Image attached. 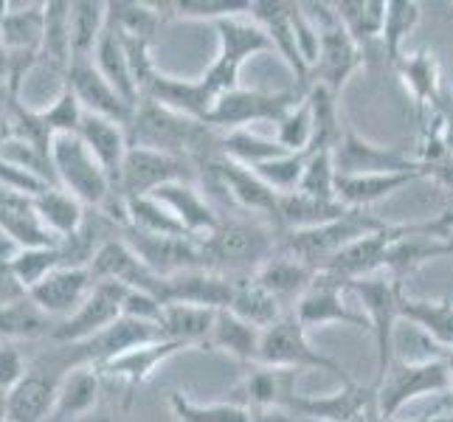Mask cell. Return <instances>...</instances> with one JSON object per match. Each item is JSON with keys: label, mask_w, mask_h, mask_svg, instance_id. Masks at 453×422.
I'll return each instance as SVG.
<instances>
[{"label": "cell", "mask_w": 453, "mask_h": 422, "mask_svg": "<svg viewBox=\"0 0 453 422\" xmlns=\"http://www.w3.org/2000/svg\"><path fill=\"white\" fill-rule=\"evenodd\" d=\"M130 147H144L155 152L175 155V158L192 161L197 172L223 155V133L211 124L197 119L172 113L155 102H138L133 124L127 127Z\"/></svg>", "instance_id": "1"}, {"label": "cell", "mask_w": 453, "mask_h": 422, "mask_svg": "<svg viewBox=\"0 0 453 422\" xmlns=\"http://www.w3.org/2000/svg\"><path fill=\"white\" fill-rule=\"evenodd\" d=\"M282 231L265 223L223 220L211 237L200 240L209 271L226 276H257L279 251Z\"/></svg>", "instance_id": "2"}, {"label": "cell", "mask_w": 453, "mask_h": 422, "mask_svg": "<svg viewBox=\"0 0 453 422\" xmlns=\"http://www.w3.org/2000/svg\"><path fill=\"white\" fill-rule=\"evenodd\" d=\"M51 164H54L57 186L73 195L85 209L107 211L119 200L113 180L107 178L102 164L93 158V152L85 147V141L76 133L54 135Z\"/></svg>", "instance_id": "3"}, {"label": "cell", "mask_w": 453, "mask_h": 422, "mask_svg": "<svg viewBox=\"0 0 453 422\" xmlns=\"http://www.w3.org/2000/svg\"><path fill=\"white\" fill-rule=\"evenodd\" d=\"M388 226L392 223L383 220L378 214H369L366 209H347V214L326 226L282 234L279 248L293 254L296 259H302L304 265H310V268L321 271L326 262L343 251V248L355 245L364 237H372V234H378Z\"/></svg>", "instance_id": "4"}, {"label": "cell", "mask_w": 453, "mask_h": 422, "mask_svg": "<svg viewBox=\"0 0 453 422\" xmlns=\"http://www.w3.org/2000/svg\"><path fill=\"white\" fill-rule=\"evenodd\" d=\"M405 281L392 276L388 271H380L374 276L357 279L349 285V293L357 295L361 310L369 321V333L374 338V357H378V372H374V383L378 386L395 357V324L400 321V302L405 295Z\"/></svg>", "instance_id": "5"}, {"label": "cell", "mask_w": 453, "mask_h": 422, "mask_svg": "<svg viewBox=\"0 0 453 422\" xmlns=\"http://www.w3.org/2000/svg\"><path fill=\"white\" fill-rule=\"evenodd\" d=\"M304 9L319 28V59H316V65H312L310 82L341 96L343 85H347L349 76L364 65L366 54L361 51V45L349 37V31L343 28L333 4H304Z\"/></svg>", "instance_id": "6"}, {"label": "cell", "mask_w": 453, "mask_h": 422, "mask_svg": "<svg viewBox=\"0 0 453 422\" xmlns=\"http://www.w3.org/2000/svg\"><path fill=\"white\" fill-rule=\"evenodd\" d=\"M257 366H276V369H296V372L319 369V372H330L333 378L341 380V386L357 383L338 361H333V357H326L324 352L312 347L307 330L296 318V312H285L268 330H262Z\"/></svg>", "instance_id": "7"}, {"label": "cell", "mask_w": 453, "mask_h": 422, "mask_svg": "<svg viewBox=\"0 0 453 422\" xmlns=\"http://www.w3.org/2000/svg\"><path fill=\"white\" fill-rule=\"evenodd\" d=\"M378 388V411L395 419L405 405L417 397L448 395L450 392V352H440L426 361H395Z\"/></svg>", "instance_id": "8"}, {"label": "cell", "mask_w": 453, "mask_h": 422, "mask_svg": "<svg viewBox=\"0 0 453 422\" xmlns=\"http://www.w3.org/2000/svg\"><path fill=\"white\" fill-rule=\"evenodd\" d=\"M217 37H220V51H217L209 71L200 76L203 85L209 88L214 99H220L223 93L240 88V71L251 57L276 51L271 37L251 20V18H228L214 23Z\"/></svg>", "instance_id": "9"}, {"label": "cell", "mask_w": 453, "mask_h": 422, "mask_svg": "<svg viewBox=\"0 0 453 422\" xmlns=\"http://www.w3.org/2000/svg\"><path fill=\"white\" fill-rule=\"evenodd\" d=\"M304 96H307V90L296 85L288 90H276V93L237 88V90L223 93V96L214 102L209 124L220 133L245 130L248 124H257V121L279 124Z\"/></svg>", "instance_id": "10"}, {"label": "cell", "mask_w": 453, "mask_h": 422, "mask_svg": "<svg viewBox=\"0 0 453 422\" xmlns=\"http://www.w3.org/2000/svg\"><path fill=\"white\" fill-rule=\"evenodd\" d=\"M338 175H378V172H417L423 178H436L434 166L419 158H409L395 147H380L366 141L352 124H343L341 141L333 150Z\"/></svg>", "instance_id": "11"}, {"label": "cell", "mask_w": 453, "mask_h": 422, "mask_svg": "<svg viewBox=\"0 0 453 422\" xmlns=\"http://www.w3.org/2000/svg\"><path fill=\"white\" fill-rule=\"evenodd\" d=\"M197 175L200 172L192 161L175 158V155H166V152L144 150V147H130L127 158H124V166H121L116 195L121 200L147 197L166 183H178V180L195 183Z\"/></svg>", "instance_id": "12"}, {"label": "cell", "mask_w": 453, "mask_h": 422, "mask_svg": "<svg viewBox=\"0 0 453 422\" xmlns=\"http://www.w3.org/2000/svg\"><path fill=\"white\" fill-rule=\"evenodd\" d=\"M203 178H211V183L220 192H226L240 209L254 211L259 217H268L271 226H276V211H279V192H273L268 183H265L251 166H242L237 161L226 158H214L211 164H206L200 169Z\"/></svg>", "instance_id": "13"}, {"label": "cell", "mask_w": 453, "mask_h": 422, "mask_svg": "<svg viewBox=\"0 0 453 422\" xmlns=\"http://www.w3.org/2000/svg\"><path fill=\"white\" fill-rule=\"evenodd\" d=\"M124 295H127V288L124 285H116V281H96L90 295L80 304V310L57 324L51 343H80L107 330V326L121 318Z\"/></svg>", "instance_id": "14"}, {"label": "cell", "mask_w": 453, "mask_h": 422, "mask_svg": "<svg viewBox=\"0 0 453 422\" xmlns=\"http://www.w3.org/2000/svg\"><path fill=\"white\" fill-rule=\"evenodd\" d=\"M347 293L349 288L343 281H338L335 276L319 273L310 290L302 295V302L296 304V318L302 321L304 330L324 324H343V326H355V330H369L364 310L349 304Z\"/></svg>", "instance_id": "15"}, {"label": "cell", "mask_w": 453, "mask_h": 422, "mask_svg": "<svg viewBox=\"0 0 453 422\" xmlns=\"http://www.w3.org/2000/svg\"><path fill=\"white\" fill-rule=\"evenodd\" d=\"M124 240L147 262V268L161 279H169L183 271H209L203 245L195 237H152V234L124 228Z\"/></svg>", "instance_id": "16"}, {"label": "cell", "mask_w": 453, "mask_h": 422, "mask_svg": "<svg viewBox=\"0 0 453 422\" xmlns=\"http://www.w3.org/2000/svg\"><path fill=\"white\" fill-rule=\"evenodd\" d=\"M90 273L96 281H116L127 290H142L164 302V279L147 268V262L133 251L124 237H111L99 248V254L90 262Z\"/></svg>", "instance_id": "17"}, {"label": "cell", "mask_w": 453, "mask_h": 422, "mask_svg": "<svg viewBox=\"0 0 453 422\" xmlns=\"http://www.w3.org/2000/svg\"><path fill=\"white\" fill-rule=\"evenodd\" d=\"M65 85L73 90V96L80 99L85 113L119 121V124H124V127H130L133 124L135 107L104 80V76L99 73V68L93 65V59H71Z\"/></svg>", "instance_id": "18"}, {"label": "cell", "mask_w": 453, "mask_h": 422, "mask_svg": "<svg viewBox=\"0 0 453 422\" xmlns=\"http://www.w3.org/2000/svg\"><path fill=\"white\" fill-rule=\"evenodd\" d=\"M296 6L299 4H282V0H251V18L265 35L271 37L276 54L288 62V68L293 71V85L310 90V68L304 65L299 42H296Z\"/></svg>", "instance_id": "19"}, {"label": "cell", "mask_w": 453, "mask_h": 422, "mask_svg": "<svg viewBox=\"0 0 453 422\" xmlns=\"http://www.w3.org/2000/svg\"><path fill=\"white\" fill-rule=\"evenodd\" d=\"M378 397V388L374 386H341L338 392L324 395V397H312V395H302L296 392L285 409L293 417L302 419H316V422H361L364 411L372 405V400Z\"/></svg>", "instance_id": "20"}, {"label": "cell", "mask_w": 453, "mask_h": 422, "mask_svg": "<svg viewBox=\"0 0 453 422\" xmlns=\"http://www.w3.org/2000/svg\"><path fill=\"white\" fill-rule=\"evenodd\" d=\"M302 372L296 369H276V366H254L240 380V386L231 392L228 403H237L242 409L265 414V411H282L285 403L299 392L296 380Z\"/></svg>", "instance_id": "21"}, {"label": "cell", "mask_w": 453, "mask_h": 422, "mask_svg": "<svg viewBox=\"0 0 453 422\" xmlns=\"http://www.w3.org/2000/svg\"><path fill=\"white\" fill-rule=\"evenodd\" d=\"M93 285H96V279H93L90 268H65V265H62V268L45 276L37 288H31L28 295L49 312L51 318L62 321L80 310V304L90 295Z\"/></svg>", "instance_id": "22"}, {"label": "cell", "mask_w": 453, "mask_h": 422, "mask_svg": "<svg viewBox=\"0 0 453 422\" xmlns=\"http://www.w3.org/2000/svg\"><path fill=\"white\" fill-rule=\"evenodd\" d=\"M144 99L166 107L172 113L197 119L203 124H209V116L217 102L209 88L203 85V80H175V76H166L161 71H155L147 88L142 90V102Z\"/></svg>", "instance_id": "23"}, {"label": "cell", "mask_w": 453, "mask_h": 422, "mask_svg": "<svg viewBox=\"0 0 453 422\" xmlns=\"http://www.w3.org/2000/svg\"><path fill=\"white\" fill-rule=\"evenodd\" d=\"M234 276L217 271H183L164 279V304H195L209 310H228Z\"/></svg>", "instance_id": "24"}, {"label": "cell", "mask_w": 453, "mask_h": 422, "mask_svg": "<svg viewBox=\"0 0 453 422\" xmlns=\"http://www.w3.org/2000/svg\"><path fill=\"white\" fill-rule=\"evenodd\" d=\"M59 395V378L45 369L28 366L26 378L6 395L9 422H49Z\"/></svg>", "instance_id": "25"}, {"label": "cell", "mask_w": 453, "mask_h": 422, "mask_svg": "<svg viewBox=\"0 0 453 422\" xmlns=\"http://www.w3.org/2000/svg\"><path fill=\"white\" fill-rule=\"evenodd\" d=\"M152 197H158L164 206L178 217L180 226L189 231V237H195V240L211 237V234L223 223V217L217 214V209L211 206V203L200 195V189L195 183H186V180L166 183V186H161V189H155Z\"/></svg>", "instance_id": "26"}, {"label": "cell", "mask_w": 453, "mask_h": 422, "mask_svg": "<svg viewBox=\"0 0 453 422\" xmlns=\"http://www.w3.org/2000/svg\"><path fill=\"white\" fill-rule=\"evenodd\" d=\"M178 352H186L183 343H175V341H152V343H144V347H135L130 352H124L113 361H107L102 366H96V372L102 378H116V380H124L127 386V405L133 400V392L138 386H144L152 372L158 369L161 364H166L169 357H175Z\"/></svg>", "instance_id": "27"}, {"label": "cell", "mask_w": 453, "mask_h": 422, "mask_svg": "<svg viewBox=\"0 0 453 422\" xmlns=\"http://www.w3.org/2000/svg\"><path fill=\"white\" fill-rule=\"evenodd\" d=\"M319 271L304 265L302 259H296L288 251H279L273 254L271 262H265V268L257 273L259 285L268 290L273 299L282 304L285 312H296V304L302 302V295L310 290V285L316 281Z\"/></svg>", "instance_id": "28"}, {"label": "cell", "mask_w": 453, "mask_h": 422, "mask_svg": "<svg viewBox=\"0 0 453 422\" xmlns=\"http://www.w3.org/2000/svg\"><path fill=\"white\" fill-rule=\"evenodd\" d=\"M76 135L85 141V147L93 152V158L102 164V169L107 172V178L113 180V186H119L124 158H127V152H130L127 127L119 121L85 113L82 124H80V133Z\"/></svg>", "instance_id": "29"}, {"label": "cell", "mask_w": 453, "mask_h": 422, "mask_svg": "<svg viewBox=\"0 0 453 422\" xmlns=\"http://www.w3.org/2000/svg\"><path fill=\"white\" fill-rule=\"evenodd\" d=\"M217 312L195 304H164L161 312V338L183 343L186 349H211V335Z\"/></svg>", "instance_id": "30"}, {"label": "cell", "mask_w": 453, "mask_h": 422, "mask_svg": "<svg viewBox=\"0 0 453 422\" xmlns=\"http://www.w3.org/2000/svg\"><path fill=\"white\" fill-rule=\"evenodd\" d=\"M417 172H378V175H338L335 197L347 209H369L374 203L392 197L409 183L419 180Z\"/></svg>", "instance_id": "31"}, {"label": "cell", "mask_w": 453, "mask_h": 422, "mask_svg": "<svg viewBox=\"0 0 453 422\" xmlns=\"http://www.w3.org/2000/svg\"><path fill=\"white\" fill-rule=\"evenodd\" d=\"M90 59H93V65L99 68V73L104 76V80L111 82L133 107H138V102H142V93H138V88H135L133 71H130V59H127V51H124V40L119 35L116 23L111 20V14H107V26L102 31V37L96 42V49H93Z\"/></svg>", "instance_id": "32"}, {"label": "cell", "mask_w": 453, "mask_h": 422, "mask_svg": "<svg viewBox=\"0 0 453 422\" xmlns=\"http://www.w3.org/2000/svg\"><path fill=\"white\" fill-rule=\"evenodd\" d=\"M347 214V206L338 200H324V197H310L304 192H290L279 197V211H276V228L282 234L290 231H307L319 228L338 220Z\"/></svg>", "instance_id": "33"}, {"label": "cell", "mask_w": 453, "mask_h": 422, "mask_svg": "<svg viewBox=\"0 0 453 422\" xmlns=\"http://www.w3.org/2000/svg\"><path fill=\"white\" fill-rule=\"evenodd\" d=\"M102 392V374L96 366H76L59 380L57 405L49 422H73L90 414L99 403Z\"/></svg>", "instance_id": "34"}, {"label": "cell", "mask_w": 453, "mask_h": 422, "mask_svg": "<svg viewBox=\"0 0 453 422\" xmlns=\"http://www.w3.org/2000/svg\"><path fill=\"white\" fill-rule=\"evenodd\" d=\"M400 80L409 88L411 99L419 113H431L442 93V76H440V62L431 51H417V54H403L395 65Z\"/></svg>", "instance_id": "35"}, {"label": "cell", "mask_w": 453, "mask_h": 422, "mask_svg": "<svg viewBox=\"0 0 453 422\" xmlns=\"http://www.w3.org/2000/svg\"><path fill=\"white\" fill-rule=\"evenodd\" d=\"M57 324V318H51L31 295H26V299L0 310V343L18 347L20 341H51Z\"/></svg>", "instance_id": "36"}, {"label": "cell", "mask_w": 453, "mask_h": 422, "mask_svg": "<svg viewBox=\"0 0 453 422\" xmlns=\"http://www.w3.org/2000/svg\"><path fill=\"white\" fill-rule=\"evenodd\" d=\"M228 312L257 326V330H268L271 324H276L285 316L282 304L259 285L257 276H234V293H231Z\"/></svg>", "instance_id": "37"}, {"label": "cell", "mask_w": 453, "mask_h": 422, "mask_svg": "<svg viewBox=\"0 0 453 422\" xmlns=\"http://www.w3.org/2000/svg\"><path fill=\"white\" fill-rule=\"evenodd\" d=\"M400 321L423 330L442 352H453V302L448 299H411L409 293L400 302Z\"/></svg>", "instance_id": "38"}, {"label": "cell", "mask_w": 453, "mask_h": 422, "mask_svg": "<svg viewBox=\"0 0 453 422\" xmlns=\"http://www.w3.org/2000/svg\"><path fill=\"white\" fill-rule=\"evenodd\" d=\"M35 211L40 217L42 228L59 242V240H65L82 228L90 209H85L82 203L73 195H68L65 189L51 186V189H45L42 195L35 197Z\"/></svg>", "instance_id": "39"}, {"label": "cell", "mask_w": 453, "mask_h": 422, "mask_svg": "<svg viewBox=\"0 0 453 422\" xmlns=\"http://www.w3.org/2000/svg\"><path fill=\"white\" fill-rule=\"evenodd\" d=\"M259 341H262V330H257V326H251L248 321L237 318L228 310L217 312V324H214V335H211V349L228 352L231 357H237V361L257 366V361H259Z\"/></svg>", "instance_id": "40"}, {"label": "cell", "mask_w": 453, "mask_h": 422, "mask_svg": "<svg viewBox=\"0 0 453 422\" xmlns=\"http://www.w3.org/2000/svg\"><path fill=\"white\" fill-rule=\"evenodd\" d=\"M124 217H127V226L124 228L130 231L152 234V237H189V231L180 226L178 217L152 195L124 200Z\"/></svg>", "instance_id": "41"}, {"label": "cell", "mask_w": 453, "mask_h": 422, "mask_svg": "<svg viewBox=\"0 0 453 422\" xmlns=\"http://www.w3.org/2000/svg\"><path fill=\"white\" fill-rule=\"evenodd\" d=\"M343 28L349 31V37L361 45L366 54L372 42L383 37V23H386V4L383 0H341L333 4Z\"/></svg>", "instance_id": "42"}, {"label": "cell", "mask_w": 453, "mask_h": 422, "mask_svg": "<svg viewBox=\"0 0 453 422\" xmlns=\"http://www.w3.org/2000/svg\"><path fill=\"white\" fill-rule=\"evenodd\" d=\"M104 26H107V4H93V0L71 4L68 28H71L73 59H90L93 57V49H96Z\"/></svg>", "instance_id": "43"}, {"label": "cell", "mask_w": 453, "mask_h": 422, "mask_svg": "<svg viewBox=\"0 0 453 422\" xmlns=\"http://www.w3.org/2000/svg\"><path fill=\"white\" fill-rule=\"evenodd\" d=\"M419 18H423V6L417 0H386V23H383V54L388 65H397L403 57V42L417 28Z\"/></svg>", "instance_id": "44"}, {"label": "cell", "mask_w": 453, "mask_h": 422, "mask_svg": "<svg viewBox=\"0 0 453 422\" xmlns=\"http://www.w3.org/2000/svg\"><path fill=\"white\" fill-rule=\"evenodd\" d=\"M223 155L231 161H237L242 166H259V164H268L273 158H282L288 155V150L279 144L276 138H265L257 135L251 130H228L223 133Z\"/></svg>", "instance_id": "45"}, {"label": "cell", "mask_w": 453, "mask_h": 422, "mask_svg": "<svg viewBox=\"0 0 453 422\" xmlns=\"http://www.w3.org/2000/svg\"><path fill=\"white\" fill-rule=\"evenodd\" d=\"M169 409L178 422H257V414L237 403H195L183 392L169 395Z\"/></svg>", "instance_id": "46"}, {"label": "cell", "mask_w": 453, "mask_h": 422, "mask_svg": "<svg viewBox=\"0 0 453 422\" xmlns=\"http://www.w3.org/2000/svg\"><path fill=\"white\" fill-rule=\"evenodd\" d=\"M164 20H228V18H248L251 0H178V4H158Z\"/></svg>", "instance_id": "47"}, {"label": "cell", "mask_w": 453, "mask_h": 422, "mask_svg": "<svg viewBox=\"0 0 453 422\" xmlns=\"http://www.w3.org/2000/svg\"><path fill=\"white\" fill-rule=\"evenodd\" d=\"M37 111V119L45 130H49V135H65V133H80V124H82V104L80 99L73 96V90L65 85L57 96L45 104V107H35Z\"/></svg>", "instance_id": "48"}, {"label": "cell", "mask_w": 453, "mask_h": 422, "mask_svg": "<svg viewBox=\"0 0 453 422\" xmlns=\"http://www.w3.org/2000/svg\"><path fill=\"white\" fill-rule=\"evenodd\" d=\"M310 152L312 150H304V152H288L282 158H273L268 164H259L254 166L257 175L271 186L273 192L279 195H290L299 189L302 183V175H304V166L310 161Z\"/></svg>", "instance_id": "49"}, {"label": "cell", "mask_w": 453, "mask_h": 422, "mask_svg": "<svg viewBox=\"0 0 453 422\" xmlns=\"http://www.w3.org/2000/svg\"><path fill=\"white\" fill-rule=\"evenodd\" d=\"M9 268L14 271L26 290L37 288L40 281L49 276L51 271L62 268V257L57 245H40V248H20V254L12 259Z\"/></svg>", "instance_id": "50"}, {"label": "cell", "mask_w": 453, "mask_h": 422, "mask_svg": "<svg viewBox=\"0 0 453 422\" xmlns=\"http://www.w3.org/2000/svg\"><path fill=\"white\" fill-rule=\"evenodd\" d=\"M335 178H338V172H335L333 150H312L310 152V161L304 166L302 183H299V189H296V192H304L310 197L338 200L335 197Z\"/></svg>", "instance_id": "51"}, {"label": "cell", "mask_w": 453, "mask_h": 422, "mask_svg": "<svg viewBox=\"0 0 453 422\" xmlns=\"http://www.w3.org/2000/svg\"><path fill=\"white\" fill-rule=\"evenodd\" d=\"M312 135H316V124H312V107L304 96L293 111L276 124V141L288 152H304L312 147Z\"/></svg>", "instance_id": "52"}, {"label": "cell", "mask_w": 453, "mask_h": 422, "mask_svg": "<svg viewBox=\"0 0 453 422\" xmlns=\"http://www.w3.org/2000/svg\"><path fill=\"white\" fill-rule=\"evenodd\" d=\"M28 374V364L14 343H0V395H9Z\"/></svg>", "instance_id": "53"}, {"label": "cell", "mask_w": 453, "mask_h": 422, "mask_svg": "<svg viewBox=\"0 0 453 422\" xmlns=\"http://www.w3.org/2000/svg\"><path fill=\"white\" fill-rule=\"evenodd\" d=\"M26 295H28V290H26L23 281L14 276V271L9 268V265H0V310L26 299Z\"/></svg>", "instance_id": "54"}, {"label": "cell", "mask_w": 453, "mask_h": 422, "mask_svg": "<svg viewBox=\"0 0 453 422\" xmlns=\"http://www.w3.org/2000/svg\"><path fill=\"white\" fill-rule=\"evenodd\" d=\"M450 80H453V76H450ZM434 113L440 116V121H442V130H445L448 150H450V155H453V82H450L448 88H442V93H440V102H436Z\"/></svg>", "instance_id": "55"}, {"label": "cell", "mask_w": 453, "mask_h": 422, "mask_svg": "<svg viewBox=\"0 0 453 422\" xmlns=\"http://www.w3.org/2000/svg\"><path fill=\"white\" fill-rule=\"evenodd\" d=\"M18 254H20V245L14 242L4 228H0V265H12V259Z\"/></svg>", "instance_id": "56"}, {"label": "cell", "mask_w": 453, "mask_h": 422, "mask_svg": "<svg viewBox=\"0 0 453 422\" xmlns=\"http://www.w3.org/2000/svg\"><path fill=\"white\" fill-rule=\"evenodd\" d=\"M4 88H12V59L4 49H0V90Z\"/></svg>", "instance_id": "57"}, {"label": "cell", "mask_w": 453, "mask_h": 422, "mask_svg": "<svg viewBox=\"0 0 453 422\" xmlns=\"http://www.w3.org/2000/svg\"><path fill=\"white\" fill-rule=\"evenodd\" d=\"M442 405H445V411L453 417V395H442Z\"/></svg>", "instance_id": "58"}, {"label": "cell", "mask_w": 453, "mask_h": 422, "mask_svg": "<svg viewBox=\"0 0 453 422\" xmlns=\"http://www.w3.org/2000/svg\"><path fill=\"white\" fill-rule=\"evenodd\" d=\"M448 395H453V352H450V392Z\"/></svg>", "instance_id": "59"}, {"label": "cell", "mask_w": 453, "mask_h": 422, "mask_svg": "<svg viewBox=\"0 0 453 422\" xmlns=\"http://www.w3.org/2000/svg\"><path fill=\"white\" fill-rule=\"evenodd\" d=\"M450 257H453V245H450Z\"/></svg>", "instance_id": "60"}]
</instances>
